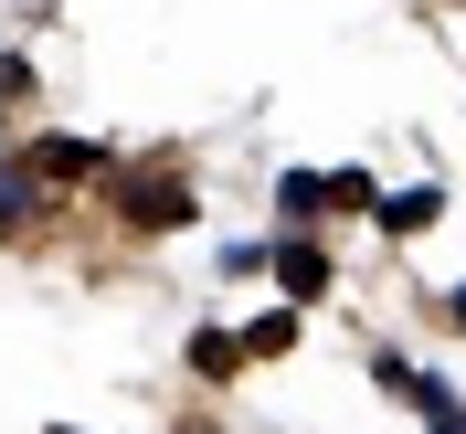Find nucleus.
<instances>
[{
  "mask_svg": "<svg viewBox=\"0 0 466 434\" xmlns=\"http://www.w3.org/2000/svg\"><path fill=\"white\" fill-rule=\"evenodd\" d=\"M116 202H127V223H138V233H170V223H191V191H180L170 170H148V180H116Z\"/></svg>",
  "mask_w": 466,
  "mask_h": 434,
  "instance_id": "obj_1",
  "label": "nucleus"
},
{
  "mask_svg": "<svg viewBox=\"0 0 466 434\" xmlns=\"http://www.w3.org/2000/svg\"><path fill=\"white\" fill-rule=\"evenodd\" d=\"M276 276H287V297H319V287H329V255H319V244H287Z\"/></svg>",
  "mask_w": 466,
  "mask_h": 434,
  "instance_id": "obj_2",
  "label": "nucleus"
},
{
  "mask_svg": "<svg viewBox=\"0 0 466 434\" xmlns=\"http://www.w3.org/2000/svg\"><path fill=\"white\" fill-rule=\"evenodd\" d=\"M435 212H445L435 191H403V202H381V223H392V233H424V223H435Z\"/></svg>",
  "mask_w": 466,
  "mask_h": 434,
  "instance_id": "obj_3",
  "label": "nucleus"
},
{
  "mask_svg": "<svg viewBox=\"0 0 466 434\" xmlns=\"http://www.w3.org/2000/svg\"><path fill=\"white\" fill-rule=\"evenodd\" d=\"M297 339V308H287V318H255V328H244V360H265V349H287Z\"/></svg>",
  "mask_w": 466,
  "mask_h": 434,
  "instance_id": "obj_4",
  "label": "nucleus"
},
{
  "mask_svg": "<svg viewBox=\"0 0 466 434\" xmlns=\"http://www.w3.org/2000/svg\"><path fill=\"white\" fill-rule=\"evenodd\" d=\"M43 170H64V180H86V170H106V159H96V148H75V138H54V148H43Z\"/></svg>",
  "mask_w": 466,
  "mask_h": 434,
  "instance_id": "obj_5",
  "label": "nucleus"
},
{
  "mask_svg": "<svg viewBox=\"0 0 466 434\" xmlns=\"http://www.w3.org/2000/svg\"><path fill=\"white\" fill-rule=\"evenodd\" d=\"M22 202H32V191H22V170H0V233L22 223Z\"/></svg>",
  "mask_w": 466,
  "mask_h": 434,
  "instance_id": "obj_6",
  "label": "nucleus"
},
{
  "mask_svg": "<svg viewBox=\"0 0 466 434\" xmlns=\"http://www.w3.org/2000/svg\"><path fill=\"white\" fill-rule=\"evenodd\" d=\"M445 308H456V318H466V287H456V297H445Z\"/></svg>",
  "mask_w": 466,
  "mask_h": 434,
  "instance_id": "obj_7",
  "label": "nucleus"
},
{
  "mask_svg": "<svg viewBox=\"0 0 466 434\" xmlns=\"http://www.w3.org/2000/svg\"><path fill=\"white\" fill-rule=\"evenodd\" d=\"M435 434H466V424H435Z\"/></svg>",
  "mask_w": 466,
  "mask_h": 434,
  "instance_id": "obj_8",
  "label": "nucleus"
},
{
  "mask_svg": "<svg viewBox=\"0 0 466 434\" xmlns=\"http://www.w3.org/2000/svg\"><path fill=\"white\" fill-rule=\"evenodd\" d=\"M54 434H75V424H54Z\"/></svg>",
  "mask_w": 466,
  "mask_h": 434,
  "instance_id": "obj_9",
  "label": "nucleus"
}]
</instances>
